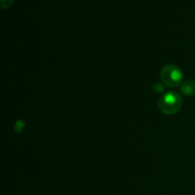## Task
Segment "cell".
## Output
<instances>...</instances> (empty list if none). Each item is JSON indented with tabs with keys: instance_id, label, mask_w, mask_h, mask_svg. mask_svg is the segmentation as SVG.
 I'll return each instance as SVG.
<instances>
[{
	"instance_id": "cell-3",
	"label": "cell",
	"mask_w": 195,
	"mask_h": 195,
	"mask_svg": "<svg viewBox=\"0 0 195 195\" xmlns=\"http://www.w3.org/2000/svg\"><path fill=\"white\" fill-rule=\"evenodd\" d=\"M181 92L185 96H190L195 93V81L186 80L181 86Z\"/></svg>"
},
{
	"instance_id": "cell-1",
	"label": "cell",
	"mask_w": 195,
	"mask_h": 195,
	"mask_svg": "<svg viewBox=\"0 0 195 195\" xmlns=\"http://www.w3.org/2000/svg\"><path fill=\"white\" fill-rule=\"evenodd\" d=\"M182 98L176 92H166L158 100L159 110L164 114L172 115L176 114L182 107Z\"/></svg>"
},
{
	"instance_id": "cell-5",
	"label": "cell",
	"mask_w": 195,
	"mask_h": 195,
	"mask_svg": "<svg viewBox=\"0 0 195 195\" xmlns=\"http://www.w3.org/2000/svg\"><path fill=\"white\" fill-rule=\"evenodd\" d=\"M152 88H153L154 92H155L156 93H161V92H163V91H164L163 85H162L161 83H159V82H157V83H155V84L153 85Z\"/></svg>"
},
{
	"instance_id": "cell-4",
	"label": "cell",
	"mask_w": 195,
	"mask_h": 195,
	"mask_svg": "<svg viewBox=\"0 0 195 195\" xmlns=\"http://www.w3.org/2000/svg\"><path fill=\"white\" fill-rule=\"evenodd\" d=\"M25 129V123L22 120H17L16 125H14V131L17 134H20Z\"/></svg>"
},
{
	"instance_id": "cell-2",
	"label": "cell",
	"mask_w": 195,
	"mask_h": 195,
	"mask_svg": "<svg viewBox=\"0 0 195 195\" xmlns=\"http://www.w3.org/2000/svg\"><path fill=\"white\" fill-rule=\"evenodd\" d=\"M160 75L163 83L169 88H175L179 86L183 79V72L179 69V67L173 64L163 67Z\"/></svg>"
}]
</instances>
